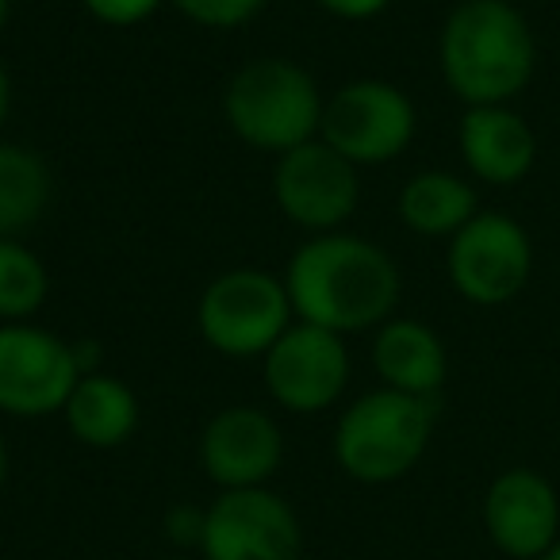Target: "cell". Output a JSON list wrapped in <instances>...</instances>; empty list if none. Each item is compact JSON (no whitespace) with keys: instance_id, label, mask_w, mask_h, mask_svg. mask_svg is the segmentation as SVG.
I'll use <instances>...</instances> for the list:
<instances>
[{"instance_id":"cell-2","label":"cell","mask_w":560,"mask_h":560,"mask_svg":"<svg viewBox=\"0 0 560 560\" xmlns=\"http://www.w3.org/2000/svg\"><path fill=\"white\" fill-rule=\"evenodd\" d=\"M438 66L465 108L511 104L537 73V39L511 0H460L445 16Z\"/></svg>"},{"instance_id":"cell-9","label":"cell","mask_w":560,"mask_h":560,"mask_svg":"<svg viewBox=\"0 0 560 560\" xmlns=\"http://www.w3.org/2000/svg\"><path fill=\"white\" fill-rule=\"evenodd\" d=\"M203 560H300L304 529L277 491L238 488L223 491L203 511Z\"/></svg>"},{"instance_id":"cell-8","label":"cell","mask_w":560,"mask_h":560,"mask_svg":"<svg viewBox=\"0 0 560 560\" xmlns=\"http://www.w3.org/2000/svg\"><path fill=\"white\" fill-rule=\"evenodd\" d=\"M73 342L32 323L0 327V411L16 419H43L66 407L81 381Z\"/></svg>"},{"instance_id":"cell-25","label":"cell","mask_w":560,"mask_h":560,"mask_svg":"<svg viewBox=\"0 0 560 560\" xmlns=\"http://www.w3.org/2000/svg\"><path fill=\"white\" fill-rule=\"evenodd\" d=\"M4 476H9V450H4V438H0V488H4Z\"/></svg>"},{"instance_id":"cell-7","label":"cell","mask_w":560,"mask_h":560,"mask_svg":"<svg viewBox=\"0 0 560 560\" xmlns=\"http://www.w3.org/2000/svg\"><path fill=\"white\" fill-rule=\"evenodd\" d=\"M453 289L476 307H503L534 277V242L518 219L503 211H476L445 249Z\"/></svg>"},{"instance_id":"cell-6","label":"cell","mask_w":560,"mask_h":560,"mask_svg":"<svg viewBox=\"0 0 560 560\" xmlns=\"http://www.w3.org/2000/svg\"><path fill=\"white\" fill-rule=\"evenodd\" d=\"M415 127L419 116L404 89L381 78H361L323 101L319 139L361 170L404 154L415 139Z\"/></svg>"},{"instance_id":"cell-18","label":"cell","mask_w":560,"mask_h":560,"mask_svg":"<svg viewBox=\"0 0 560 560\" xmlns=\"http://www.w3.org/2000/svg\"><path fill=\"white\" fill-rule=\"evenodd\" d=\"M55 192L50 170L35 150L0 142V238H16L43 219Z\"/></svg>"},{"instance_id":"cell-26","label":"cell","mask_w":560,"mask_h":560,"mask_svg":"<svg viewBox=\"0 0 560 560\" xmlns=\"http://www.w3.org/2000/svg\"><path fill=\"white\" fill-rule=\"evenodd\" d=\"M9 4L12 0H0V32H4V24H9Z\"/></svg>"},{"instance_id":"cell-16","label":"cell","mask_w":560,"mask_h":560,"mask_svg":"<svg viewBox=\"0 0 560 560\" xmlns=\"http://www.w3.org/2000/svg\"><path fill=\"white\" fill-rule=\"evenodd\" d=\"M66 427L89 450H116L139 430V399L108 373H85L62 407Z\"/></svg>"},{"instance_id":"cell-23","label":"cell","mask_w":560,"mask_h":560,"mask_svg":"<svg viewBox=\"0 0 560 560\" xmlns=\"http://www.w3.org/2000/svg\"><path fill=\"white\" fill-rule=\"evenodd\" d=\"M200 534H203V511H173L170 514V537L173 541H185V545H200Z\"/></svg>"},{"instance_id":"cell-19","label":"cell","mask_w":560,"mask_h":560,"mask_svg":"<svg viewBox=\"0 0 560 560\" xmlns=\"http://www.w3.org/2000/svg\"><path fill=\"white\" fill-rule=\"evenodd\" d=\"M47 265L16 238H0V319L27 323L47 304Z\"/></svg>"},{"instance_id":"cell-15","label":"cell","mask_w":560,"mask_h":560,"mask_svg":"<svg viewBox=\"0 0 560 560\" xmlns=\"http://www.w3.org/2000/svg\"><path fill=\"white\" fill-rule=\"evenodd\" d=\"M373 365L381 373L384 388L404 396L434 399L450 373V353L434 327L419 319H388L376 330Z\"/></svg>"},{"instance_id":"cell-11","label":"cell","mask_w":560,"mask_h":560,"mask_svg":"<svg viewBox=\"0 0 560 560\" xmlns=\"http://www.w3.org/2000/svg\"><path fill=\"white\" fill-rule=\"evenodd\" d=\"M265 388L284 411H327L350 381V350L342 335L312 323H292L265 353Z\"/></svg>"},{"instance_id":"cell-22","label":"cell","mask_w":560,"mask_h":560,"mask_svg":"<svg viewBox=\"0 0 560 560\" xmlns=\"http://www.w3.org/2000/svg\"><path fill=\"white\" fill-rule=\"evenodd\" d=\"M315 4L338 20H373L388 9L392 0H315Z\"/></svg>"},{"instance_id":"cell-14","label":"cell","mask_w":560,"mask_h":560,"mask_svg":"<svg viewBox=\"0 0 560 560\" xmlns=\"http://www.w3.org/2000/svg\"><path fill=\"white\" fill-rule=\"evenodd\" d=\"M457 147L468 173L495 188L518 185L537 165V135L511 104L465 108L457 127Z\"/></svg>"},{"instance_id":"cell-4","label":"cell","mask_w":560,"mask_h":560,"mask_svg":"<svg viewBox=\"0 0 560 560\" xmlns=\"http://www.w3.org/2000/svg\"><path fill=\"white\" fill-rule=\"evenodd\" d=\"M434 434L430 399L404 392H369L346 407L335 430V457L358 483H392L422 460Z\"/></svg>"},{"instance_id":"cell-10","label":"cell","mask_w":560,"mask_h":560,"mask_svg":"<svg viewBox=\"0 0 560 560\" xmlns=\"http://www.w3.org/2000/svg\"><path fill=\"white\" fill-rule=\"evenodd\" d=\"M272 196H277V208L296 226L315 234H335L361 203L358 165L346 162L323 139H312L280 154Z\"/></svg>"},{"instance_id":"cell-17","label":"cell","mask_w":560,"mask_h":560,"mask_svg":"<svg viewBox=\"0 0 560 560\" xmlns=\"http://www.w3.org/2000/svg\"><path fill=\"white\" fill-rule=\"evenodd\" d=\"M476 211V188L450 170H422L399 188V219L422 238H453Z\"/></svg>"},{"instance_id":"cell-20","label":"cell","mask_w":560,"mask_h":560,"mask_svg":"<svg viewBox=\"0 0 560 560\" xmlns=\"http://www.w3.org/2000/svg\"><path fill=\"white\" fill-rule=\"evenodd\" d=\"M180 16H188L200 27H215V32H231L254 20L261 12L265 0H173Z\"/></svg>"},{"instance_id":"cell-24","label":"cell","mask_w":560,"mask_h":560,"mask_svg":"<svg viewBox=\"0 0 560 560\" xmlns=\"http://www.w3.org/2000/svg\"><path fill=\"white\" fill-rule=\"evenodd\" d=\"M9 104H12V78H9V70H4V62H0V127L9 119Z\"/></svg>"},{"instance_id":"cell-27","label":"cell","mask_w":560,"mask_h":560,"mask_svg":"<svg viewBox=\"0 0 560 560\" xmlns=\"http://www.w3.org/2000/svg\"><path fill=\"white\" fill-rule=\"evenodd\" d=\"M541 560H560V541H557V545H552V549H549V552H545V557H541Z\"/></svg>"},{"instance_id":"cell-12","label":"cell","mask_w":560,"mask_h":560,"mask_svg":"<svg viewBox=\"0 0 560 560\" xmlns=\"http://www.w3.org/2000/svg\"><path fill=\"white\" fill-rule=\"evenodd\" d=\"M483 526L506 557L541 560L560 534L557 488L534 468H511L495 476L483 499Z\"/></svg>"},{"instance_id":"cell-3","label":"cell","mask_w":560,"mask_h":560,"mask_svg":"<svg viewBox=\"0 0 560 560\" xmlns=\"http://www.w3.org/2000/svg\"><path fill=\"white\" fill-rule=\"evenodd\" d=\"M223 116L246 147L289 154L319 139L323 93L304 66L289 58H257L226 81Z\"/></svg>"},{"instance_id":"cell-13","label":"cell","mask_w":560,"mask_h":560,"mask_svg":"<svg viewBox=\"0 0 560 560\" xmlns=\"http://www.w3.org/2000/svg\"><path fill=\"white\" fill-rule=\"evenodd\" d=\"M280 427L257 407H226L200 434V465L223 491L265 488V480L280 468Z\"/></svg>"},{"instance_id":"cell-1","label":"cell","mask_w":560,"mask_h":560,"mask_svg":"<svg viewBox=\"0 0 560 560\" xmlns=\"http://www.w3.org/2000/svg\"><path fill=\"white\" fill-rule=\"evenodd\" d=\"M284 289L292 315L330 335L384 327L399 304V265L384 246L358 234H315L292 254Z\"/></svg>"},{"instance_id":"cell-5","label":"cell","mask_w":560,"mask_h":560,"mask_svg":"<svg viewBox=\"0 0 560 560\" xmlns=\"http://www.w3.org/2000/svg\"><path fill=\"white\" fill-rule=\"evenodd\" d=\"M196 327L223 358H265L292 327L289 289L265 269H226L203 289Z\"/></svg>"},{"instance_id":"cell-21","label":"cell","mask_w":560,"mask_h":560,"mask_svg":"<svg viewBox=\"0 0 560 560\" xmlns=\"http://www.w3.org/2000/svg\"><path fill=\"white\" fill-rule=\"evenodd\" d=\"M81 4H85L89 16L101 20V24L135 27V24H142V20L154 16L165 0H81Z\"/></svg>"}]
</instances>
